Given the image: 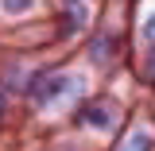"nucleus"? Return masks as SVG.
I'll use <instances>...</instances> for the list:
<instances>
[{"label": "nucleus", "instance_id": "nucleus-3", "mask_svg": "<svg viewBox=\"0 0 155 151\" xmlns=\"http://www.w3.org/2000/svg\"><path fill=\"white\" fill-rule=\"evenodd\" d=\"M120 151H151V136H143V132H132L128 136V143Z\"/></svg>", "mask_w": 155, "mask_h": 151}, {"label": "nucleus", "instance_id": "nucleus-4", "mask_svg": "<svg viewBox=\"0 0 155 151\" xmlns=\"http://www.w3.org/2000/svg\"><path fill=\"white\" fill-rule=\"evenodd\" d=\"M0 4H4L8 12H27V8H31V0H0Z\"/></svg>", "mask_w": 155, "mask_h": 151}, {"label": "nucleus", "instance_id": "nucleus-6", "mask_svg": "<svg viewBox=\"0 0 155 151\" xmlns=\"http://www.w3.org/2000/svg\"><path fill=\"white\" fill-rule=\"evenodd\" d=\"M0 113H4V97H0Z\"/></svg>", "mask_w": 155, "mask_h": 151}, {"label": "nucleus", "instance_id": "nucleus-1", "mask_svg": "<svg viewBox=\"0 0 155 151\" xmlns=\"http://www.w3.org/2000/svg\"><path fill=\"white\" fill-rule=\"evenodd\" d=\"M66 85H74V77H66V74H58V77H43L35 85V101L39 105H47V101H54V97L66 93Z\"/></svg>", "mask_w": 155, "mask_h": 151}, {"label": "nucleus", "instance_id": "nucleus-7", "mask_svg": "<svg viewBox=\"0 0 155 151\" xmlns=\"http://www.w3.org/2000/svg\"><path fill=\"white\" fill-rule=\"evenodd\" d=\"M151 58H155V54H151ZM151 74H155V62H151Z\"/></svg>", "mask_w": 155, "mask_h": 151}, {"label": "nucleus", "instance_id": "nucleus-5", "mask_svg": "<svg viewBox=\"0 0 155 151\" xmlns=\"http://www.w3.org/2000/svg\"><path fill=\"white\" fill-rule=\"evenodd\" d=\"M143 35H147V39H151V43H155V12H151V16H147V23H143Z\"/></svg>", "mask_w": 155, "mask_h": 151}, {"label": "nucleus", "instance_id": "nucleus-2", "mask_svg": "<svg viewBox=\"0 0 155 151\" xmlns=\"http://www.w3.org/2000/svg\"><path fill=\"white\" fill-rule=\"evenodd\" d=\"M81 120H89L93 128H109V124H113V116H109V109H105V105H93V109H85V113H81Z\"/></svg>", "mask_w": 155, "mask_h": 151}]
</instances>
